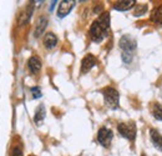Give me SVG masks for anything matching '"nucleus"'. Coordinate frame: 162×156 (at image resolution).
<instances>
[{
	"label": "nucleus",
	"mask_w": 162,
	"mask_h": 156,
	"mask_svg": "<svg viewBox=\"0 0 162 156\" xmlns=\"http://www.w3.org/2000/svg\"><path fill=\"white\" fill-rule=\"evenodd\" d=\"M10 156H24L23 155V149L20 145H14L11 149V152H10Z\"/></svg>",
	"instance_id": "a211bd4d"
},
{
	"label": "nucleus",
	"mask_w": 162,
	"mask_h": 156,
	"mask_svg": "<svg viewBox=\"0 0 162 156\" xmlns=\"http://www.w3.org/2000/svg\"><path fill=\"white\" fill-rule=\"evenodd\" d=\"M41 66H43V64H41V60H40L39 56H31L28 60V68L33 74L39 73L40 69H41Z\"/></svg>",
	"instance_id": "1a4fd4ad"
},
{
	"label": "nucleus",
	"mask_w": 162,
	"mask_h": 156,
	"mask_svg": "<svg viewBox=\"0 0 162 156\" xmlns=\"http://www.w3.org/2000/svg\"><path fill=\"white\" fill-rule=\"evenodd\" d=\"M96 64H97L96 58L93 56V55H91V54H87V55L83 59V62H81V73H83V74L89 73L93 66H95Z\"/></svg>",
	"instance_id": "0eeeda50"
},
{
	"label": "nucleus",
	"mask_w": 162,
	"mask_h": 156,
	"mask_svg": "<svg viewBox=\"0 0 162 156\" xmlns=\"http://www.w3.org/2000/svg\"><path fill=\"white\" fill-rule=\"evenodd\" d=\"M150 136H151V141H152L153 146L158 151H162V135L157 131L156 129H151L150 130Z\"/></svg>",
	"instance_id": "9d476101"
},
{
	"label": "nucleus",
	"mask_w": 162,
	"mask_h": 156,
	"mask_svg": "<svg viewBox=\"0 0 162 156\" xmlns=\"http://www.w3.org/2000/svg\"><path fill=\"white\" fill-rule=\"evenodd\" d=\"M132 56H133V54H131V53H122V60H124L126 64H130V62H131Z\"/></svg>",
	"instance_id": "aec40b11"
},
{
	"label": "nucleus",
	"mask_w": 162,
	"mask_h": 156,
	"mask_svg": "<svg viewBox=\"0 0 162 156\" xmlns=\"http://www.w3.org/2000/svg\"><path fill=\"white\" fill-rule=\"evenodd\" d=\"M48 23H49V20H48L46 16H40V18L37 19L36 27H35V34H34L36 37H39L40 35H41V34L45 31V29H46V27H48Z\"/></svg>",
	"instance_id": "9b49d317"
},
{
	"label": "nucleus",
	"mask_w": 162,
	"mask_h": 156,
	"mask_svg": "<svg viewBox=\"0 0 162 156\" xmlns=\"http://www.w3.org/2000/svg\"><path fill=\"white\" fill-rule=\"evenodd\" d=\"M56 4V2H52L51 3V6H50V10H52V8H54V5H55Z\"/></svg>",
	"instance_id": "412c9836"
},
{
	"label": "nucleus",
	"mask_w": 162,
	"mask_h": 156,
	"mask_svg": "<svg viewBox=\"0 0 162 156\" xmlns=\"http://www.w3.org/2000/svg\"><path fill=\"white\" fill-rule=\"evenodd\" d=\"M110 29V14L109 12H102L97 20L92 23L90 28V36L92 41L101 43L107 35V31Z\"/></svg>",
	"instance_id": "f257e3e1"
},
{
	"label": "nucleus",
	"mask_w": 162,
	"mask_h": 156,
	"mask_svg": "<svg viewBox=\"0 0 162 156\" xmlns=\"http://www.w3.org/2000/svg\"><path fill=\"white\" fill-rule=\"evenodd\" d=\"M147 11V4H139L135 9V15L136 16H141Z\"/></svg>",
	"instance_id": "f3484780"
},
{
	"label": "nucleus",
	"mask_w": 162,
	"mask_h": 156,
	"mask_svg": "<svg viewBox=\"0 0 162 156\" xmlns=\"http://www.w3.org/2000/svg\"><path fill=\"white\" fill-rule=\"evenodd\" d=\"M102 94L105 98V102L106 105L110 109H117L118 108V102H120V95L118 91L114 87H105L102 90Z\"/></svg>",
	"instance_id": "f03ea898"
},
{
	"label": "nucleus",
	"mask_w": 162,
	"mask_h": 156,
	"mask_svg": "<svg viewBox=\"0 0 162 156\" xmlns=\"http://www.w3.org/2000/svg\"><path fill=\"white\" fill-rule=\"evenodd\" d=\"M112 137H114V134L110 129L107 127H101L97 133V141L100 144L105 147H109L111 141H112Z\"/></svg>",
	"instance_id": "20e7f679"
},
{
	"label": "nucleus",
	"mask_w": 162,
	"mask_h": 156,
	"mask_svg": "<svg viewBox=\"0 0 162 156\" xmlns=\"http://www.w3.org/2000/svg\"><path fill=\"white\" fill-rule=\"evenodd\" d=\"M120 48L122 49V53H133V50L136 49V40L133 37L125 35L120 39Z\"/></svg>",
	"instance_id": "39448f33"
},
{
	"label": "nucleus",
	"mask_w": 162,
	"mask_h": 156,
	"mask_svg": "<svg viewBox=\"0 0 162 156\" xmlns=\"http://www.w3.org/2000/svg\"><path fill=\"white\" fill-rule=\"evenodd\" d=\"M117 130L121 136L126 137L130 141H133L136 137V125H135V122H121L117 125Z\"/></svg>",
	"instance_id": "7ed1b4c3"
},
{
	"label": "nucleus",
	"mask_w": 162,
	"mask_h": 156,
	"mask_svg": "<svg viewBox=\"0 0 162 156\" xmlns=\"http://www.w3.org/2000/svg\"><path fill=\"white\" fill-rule=\"evenodd\" d=\"M151 21L156 25H162V5L156 6L151 12Z\"/></svg>",
	"instance_id": "4468645a"
},
{
	"label": "nucleus",
	"mask_w": 162,
	"mask_h": 156,
	"mask_svg": "<svg viewBox=\"0 0 162 156\" xmlns=\"http://www.w3.org/2000/svg\"><path fill=\"white\" fill-rule=\"evenodd\" d=\"M58 44V37L56 35L54 34V33H48L44 37V45L45 48L48 49H52V48H55Z\"/></svg>",
	"instance_id": "ddd939ff"
},
{
	"label": "nucleus",
	"mask_w": 162,
	"mask_h": 156,
	"mask_svg": "<svg viewBox=\"0 0 162 156\" xmlns=\"http://www.w3.org/2000/svg\"><path fill=\"white\" fill-rule=\"evenodd\" d=\"M151 111H152V115H153V118H155V119L162 121V104H160V102H155L153 105H152Z\"/></svg>",
	"instance_id": "dca6fc26"
},
{
	"label": "nucleus",
	"mask_w": 162,
	"mask_h": 156,
	"mask_svg": "<svg viewBox=\"0 0 162 156\" xmlns=\"http://www.w3.org/2000/svg\"><path fill=\"white\" fill-rule=\"evenodd\" d=\"M135 4H136L135 0H122V2H116L114 4V9L120 10V11H126V10L133 8Z\"/></svg>",
	"instance_id": "f8f14e48"
},
{
	"label": "nucleus",
	"mask_w": 162,
	"mask_h": 156,
	"mask_svg": "<svg viewBox=\"0 0 162 156\" xmlns=\"http://www.w3.org/2000/svg\"><path fill=\"white\" fill-rule=\"evenodd\" d=\"M33 10H34V4L31 3L24 11H21V14L18 18V25H24V24L28 23L30 16H31V14H33Z\"/></svg>",
	"instance_id": "6e6552de"
},
{
	"label": "nucleus",
	"mask_w": 162,
	"mask_h": 156,
	"mask_svg": "<svg viewBox=\"0 0 162 156\" xmlns=\"http://www.w3.org/2000/svg\"><path fill=\"white\" fill-rule=\"evenodd\" d=\"M141 156H146V155H145V154H142V155H141Z\"/></svg>",
	"instance_id": "4be33fe9"
},
{
	"label": "nucleus",
	"mask_w": 162,
	"mask_h": 156,
	"mask_svg": "<svg viewBox=\"0 0 162 156\" xmlns=\"http://www.w3.org/2000/svg\"><path fill=\"white\" fill-rule=\"evenodd\" d=\"M75 2L74 0H64V2L60 3L59 9H58V16L59 18H64L66 16L69 12L72 10V8L75 6Z\"/></svg>",
	"instance_id": "423d86ee"
},
{
	"label": "nucleus",
	"mask_w": 162,
	"mask_h": 156,
	"mask_svg": "<svg viewBox=\"0 0 162 156\" xmlns=\"http://www.w3.org/2000/svg\"><path fill=\"white\" fill-rule=\"evenodd\" d=\"M31 93H33V96H34L35 99H37V98H41V90H40L37 86H35V87H31Z\"/></svg>",
	"instance_id": "6ab92c4d"
},
{
	"label": "nucleus",
	"mask_w": 162,
	"mask_h": 156,
	"mask_svg": "<svg viewBox=\"0 0 162 156\" xmlns=\"http://www.w3.org/2000/svg\"><path fill=\"white\" fill-rule=\"evenodd\" d=\"M44 119H45V106L41 104V105L37 106V109H36V111H35L34 121H35L36 125H41L43 121H44Z\"/></svg>",
	"instance_id": "2eb2a0df"
}]
</instances>
